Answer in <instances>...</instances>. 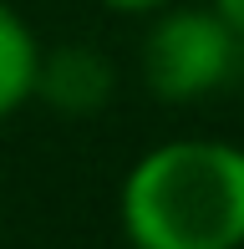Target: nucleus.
Segmentation results:
<instances>
[{"label": "nucleus", "mask_w": 244, "mask_h": 249, "mask_svg": "<svg viewBox=\"0 0 244 249\" xmlns=\"http://www.w3.org/2000/svg\"><path fill=\"white\" fill-rule=\"evenodd\" d=\"M117 213L132 249H244V148L158 142L127 168Z\"/></svg>", "instance_id": "nucleus-1"}, {"label": "nucleus", "mask_w": 244, "mask_h": 249, "mask_svg": "<svg viewBox=\"0 0 244 249\" xmlns=\"http://www.w3.org/2000/svg\"><path fill=\"white\" fill-rule=\"evenodd\" d=\"M107 10H122V16H153V10H163L168 0H102Z\"/></svg>", "instance_id": "nucleus-5"}, {"label": "nucleus", "mask_w": 244, "mask_h": 249, "mask_svg": "<svg viewBox=\"0 0 244 249\" xmlns=\"http://www.w3.org/2000/svg\"><path fill=\"white\" fill-rule=\"evenodd\" d=\"M244 66V36L219 16L214 5L163 10L142 41V82L158 102L188 107L224 92Z\"/></svg>", "instance_id": "nucleus-2"}, {"label": "nucleus", "mask_w": 244, "mask_h": 249, "mask_svg": "<svg viewBox=\"0 0 244 249\" xmlns=\"http://www.w3.org/2000/svg\"><path fill=\"white\" fill-rule=\"evenodd\" d=\"M36 66H41V41L26 26L16 5L0 0V117L20 112L36 97Z\"/></svg>", "instance_id": "nucleus-4"}, {"label": "nucleus", "mask_w": 244, "mask_h": 249, "mask_svg": "<svg viewBox=\"0 0 244 249\" xmlns=\"http://www.w3.org/2000/svg\"><path fill=\"white\" fill-rule=\"evenodd\" d=\"M117 92V66L107 51L66 41L56 51H41L36 66V97L56 107L61 117H97Z\"/></svg>", "instance_id": "nucleus-3"}, {"label": "nucleus", "mask_w": 244, "mask_h": 249, "mask_svg": "<svg viewBox=\"0 0 244 249\" xmlns=\"http://www.w3.org/2000/svg\"><path fill=\"white\" fill-rule=\"evenodd\" d=\"M214 10H219V16H224L229 26L244 36V0H214Z\"/></svg>", "instance_id": "nucleus-6"}]
</instances>
